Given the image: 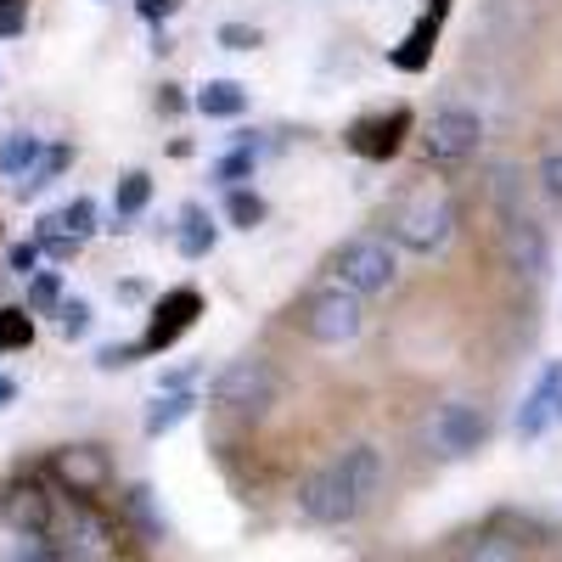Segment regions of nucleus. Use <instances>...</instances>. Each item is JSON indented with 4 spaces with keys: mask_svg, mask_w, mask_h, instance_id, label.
Here are the masks:
<instances>
[{
    "mask_svg": "<svg viewBox=\"0 0 562 562\" xmlns=\"http://www.w3.org/2000/svg\"><path fill=\"white\" fill-rule=\"evenodd\" d=\"M378 490H383V456L371 445H349L344 456L315 467L299 484V512L321 529H338V524H355L360 512L378 501Z\"/></svg>",
    "mask_w": 562,
    "mask_h": 562,
    "instance_id": "obj_1",
    "label": "nucleus"
},
{
    "mask_svg": "<svg viewBox=\"0 0 562 562\" xmlns=\"http://www.w3.org/2000/svg\"><path fill=\"white\" fill-rule=\"evenodd\" d=\"M456 225H461V214H456V198L445 192V186H411V192L394 203V214H389V237L400 243V248H411V254H439L450 237H456Z\"/></svg>",
    "mask_w": 562,
    "mask_h": 562,
    "instance_id": "obj_2",
    "label": "nucleus"
},
{
    "mask_svg": "<svg viewBox=\"0 0 562 562\" xmlns=\"http://www.w3.org/2000/svg\"><path fill=\"white\" fill-rule=\"evenodd\" d=\"M276 400H281V371L270 360H259V355L231 360L214 378V405L237 411V416H270Z\"/></svg>",
    "mask_w": 562,
    "mask_h": 562,
    "instance_id": "obj_3",
    "label": "nucleus"
},
{
    "mask_svg": "<svg viewBox=\"0 0 562 562\" xmlns=\"http://www.w3.org/2000/svg\"><path fill=\"white\" fill-rule=\"evenodd\" d=\"M333 276L349 299H371V293H389L394 288V248L383 237H349L338 254H333Z\"/></svg>",
    "mask_w": 562,
    "mask_h": 562,
    "instance_id": "obj_4",
    "label": "nucleus"
},
{
    "mask_svg": "<svg viewBox=\"0 0 562 562\" xmlns=\"http://www.w3.org/2000/svg\"><path fill=\"white\" fill-rule=\"evenodd\" d=\"M52 535H57V562H108L113 557V524L102 518L90 501H74L63 518H52Z\"/></svg>",
    "mask_w": 562,
    "mask_h": 562,
    "instance_id": "obj_5",
    "label": "nucleus"
},
{
    "mask_svg": "<svg viewBox=\"0 0 562 562\" xmlns=\"http://www.w3.org/2000/svg\"><path fill=\"white\" fill-rule=\"evenodd\" d=\"M304 333H310V344H321V349H344V344H355L360 338V326H366V310H360V299H349L344 288H333V293H315L310 304H304Z\"/></svg>",
    "mask_w": 562,
    "mask_h": 562,
    "instance_id": "obj_6",
    "label": "nucleus"
},
{
    "mask_svg": "<svg viewBox=\"0 0 562 562\" xmlns=\"http://www.w3.org/2000/svg\"><path fill=\"white\" fill-rule=\"evenodd\" d=\"M422 147H428L434 164H461L484 147V119L473 108H439L422 130Z\"/></svg>",
    "mask_w": 562,
    "mask_h": 562,
    "instance_id": "obj_7",
    "label": "nucleus"
},
{
    "mask_svg": "<svg viewBox=\"0 0 562 562\" xmlns=\"http://www.w3.org/2000/svg\"><path fill=\"white\" fill-rule=\"evenodd\" d=\"M501 259H506L512 276L540 281L551 270V237H546V225L535 214H506V225H501Z\"/></svg>",
    "mask_w": 562,
    "mask_h": 562,
    "instance_id": "obj_8",
    "label": "nucleus"
},
{
    "mask_svg": "<svg viewBox=\"0 0 562 562\" xmlns=\"http://www.w3.org/2000/svg\"><path fill=\"white\" fill-rule=\"evenodd\" d=\"M52 479L74 495V501H90V495H102L113 484V461L102 445H63L52 456Z\"/></svg>",
    "mask_w": 562,
    "mask_h": 562,
    "instance_id": "obj_9",
    "label": "nucleus"
},
{
    "mask_svg": "<svg viewBox=\"0 0 562 562\" xmlns=\"http://www.w3.org/2000/svg\"><path fill=\"white\" fill-rule=\"evenodd\" d=\"M428 434H434V450L439 456H473L484 439H490V422L479 405H467V400H445L428 422Z\"/></svg>",
    "mask_w": 562,
    "mask_h": 562,
    "instance_id": "obj_10",
    "label": "nucleus"
},
{
    "mask_svg": "<svg viewBox=\"0 0 562 562\" xmlns=\"http://www.w3.org/2000/svg\"><path fill=\"white\" fill-rule=\"evenodd\" d=\"M0 518H7L23 540H40V535H52L57 506H52V495H45L34 479H12L7 490H0Z\"/></svg>",
    "mask_w": 562,
    "mask_h": 562,
    "instance_id": "obj_11",
    "label": "nucleus"
},
{
    "mask_svg": "<svg viewBox=\"0 0 562 562\" xmlns=\"http://www.w3.org/2000/svg\"><path fill=\"white\" fill-rule=\"evenodd\" d=\"M198 315H203V293H198V288H175V293H164V304L153 310L147 338H140V355L169 349L180 333H192V321H198Z\"/></svg>",
    "mask_w": 562,
    "mask_h": 562,
    "instance_id": "obj_12",
    "label": "nucleus"
},
{
    "mask_svg": "<svg viewBox=\"0 0 562 562\" xmlns=\"http://www.w3.org/2000/svg\"><path fill=\"white\" fill-rule=\"evenodd\" d=\"M405 130H411V113L394 108V113H378V119H360V124L349 130V147H355L360 158H394Z\"/></svg>",
    "mask_w": 562,
    "mask_h": 562,
    "instance_id": "obj_13",
    "label": "nucleus"
},
{
    "mask_svg": "<svg viewBox=\"0 0 562 562\" xmlns=\"http://www.w3.org/2000/svg\"><path fill=\"white\" fill-rule=\"evenodd\" d=\"M557 400H562V360L540 371V383H535V389H529V400L518 405V434H524V439H540V434L551 428Z\"/></svg>",
    "mask_w": 562,
    "mask_h": 562,
    "instance_id": "obj_14",
    "label": "nucleus"
},
{
    "mask_svg": "<svg viewBox=\"0 0 562 562\" xmlns=\"http://www.w3.org/2000/svg\"><path fill=\"white\" fill-rule=\"evenodd\" d=\"M192 108L203 113V119H243V108H248V90L237 85V79H209L198 97H192Z\"/></svg>",
    "mask_w": 562,
    "mask_h": 562,
    "instance_id": "obj_15",
    "label": "nucleus"
},
{
    "mask_svg": "<svg viewBox=\"0 0 562 562\" xmlns=\"http://www.w3.org/2000/svg\"><path fill=\"white\" fill-rule=\"evenodd\" d=\"M40 135H29V130H12L7 140H0V175H7V180H23L34 164H40Z\"/></svg>",
    "mask_w": 562,
    "mask_h": 562,
    "instance_id": "obj_16",
    "label": "nucleus"
},
{
    "mask_svg": "<svg viewBox=\"0 0 562 562\" xmlns=\"http://www.w3.org/2000/svg\"><path fill=\"white\" fill-rule=\"evenodd\" d=\"M192 411H198V394H192V389H186V394H158L153 411H147V439H164V434L180 428Z\"/></svg>",
    "mask_w": 562,
    "mask_h": 562,
    "instance_id": "obj_17",
    "label": "nucleus"
},
{
    "mask_svg": "<svg viewBox=\"0 0 562 562\" xmlns=\"http://www.w3.org/2000/svg\"><path fill=\"white\" fill-rule=\"evenodd\" d=\"M209 248H214V220H209V209L186 203V209H180V254H186V259H203Z\"/></svg>",
    "mask_w": 562,
    "mask_h": 562,
    "instance_id": "obj_18",
    "label": "nucleus"
},
{
    "mask_svg": "<svg viewBox=\"0 0 562 562\" xmlns=\"http://www.w3.org/2000/svg\"><path fill=\"white\" fill-rule=\"evenodd\" d=\"M68 164H74V147H52V153H40V164H34L23 180H18V192H23V198H34L40 186H52V180H57Z\"/></svg>",
    "mask_w": 562,
    "mask_h": 562,
    "instance_id": "obj_19",
    "label": "nucleus"
},
{
    "mask_svg": "<svg viewBox=\"0 0 562 562\" xmlns=\"http://www.w3.org/2000/svg\"><path fill=\"white\" fill-rule=\"evenodd\" d=\"M153 203V175H140V169H130L124 180H119V192H113V209L124 214V220H135L140 209Z\"/></svg>",
    "mask_w": 562,
    "mask_h": 562,
    "instance_id": "obj_20",
    "label": "nucleus"
},
{
    "mask_svg": "<svg viewBox=\"0 0 562 562\" xmlns=\"http://www.w3.org/2000/svg\"><path fill=\"white\" fill-rule=\"evenodd\" d=\"M225 220L237 225V231L265 225V198H259V192H248V186H231V198H225Z\"/></svg>",
    "mask_w": 562,
    "mask_h": 562,
    "instance_id": "obj_21",
    "label": "nucleus"
},
{
    "mask_svg": "<svg viewBox=\"0 0 562 562\" xmlns=\"http://www.w3.org/2000/svg\"><path fill=\"white\" fill-rule=\"evenodd\" d=\"M124 512L135 518V529L147 535V540H164V518L153 512V490H147V484H135V490L124 495Z\"/></svg>",
    "mask_w": 562,
    "mask_h": 562,
    "instance_id": "obj_22",
    "label": "nucleus"
},
{
    "mask_svg": "<svg viewBox=\"0 0 562 562\" xmlns=\"http://www.w3.org/2000/svg\"><path fill=\"white\" fill-rule=\"evenodd\" d=\"M439 23H445V18H434V12L422 18V23L411 29V40H405V52H394V63H400V68H422V63H428V40L439 34Z\"/></svg>",
    "mask_w": 562,
    "mask_h": 562,
    "instance_id": "obj_23",
    "label": "nucleus"
},
{
    "mask_svg": "<svg viewBox=\"0 0 562 562\" xmlns=\"http://www.w3.org/2000/svg\"><path fill=\"white\" fill-rule=\"evenodd\" d=\"M461 562H524V551L512 546L506 535H479L473 546L461 551Z\"/></svg>",
    "mask_w": 562,
    "mask_h": 562,
    "instance_id": "obj_24",
    "label": "nucleus"
},
{
    "mask_svg": "<svg viewBox=\"0 0 562 562\" xmlns=\"http://www.w3.org/2000/svg\"><path fill=\"white\" fill-rule=\"evenodd\" d=\"M29 344H34L29 310H0V355H7V349H29Z\"/></svg>",
    "mask_w": 562,
    "mask_h": 562,
    "instance_id": "obj_25",
    "label": "nucleus"
},
{
    "mask_svg": "<svg viewBox=\"0 0 562 562\" xmlns=\"http://www.w3.org/2000/svg\"><path fill=\"white\" fill-rule=\"evenodd\" d=\"M34 243H40V254H52V259H74V254H79V243H74L68 231L57 225V214H45V220H40Z\"/></svg>",
    "mask_w": 562,
    "mask_h": 562,
    "instance_id": "obj_26",
    "label": "nucleus"
},
{
    "mask_svg": "<svg viewBox=\"0 0 562 562\" xmlns=\"http://www.w3.org/2000/svg\"><path fill=\"white\" fill-rule=\"evenodd\" d=\"M57 225L68 231L74 243H85L90 231H97V203H90V198H74V203H68V209L57 214Z\"/></svg>",
    "mask_w": 562,
    "mask_h": 562,
    "instance_id": "obj_27",
    "label": "nucleus"
},
{
    "mask_svg": "<svg viewBox=\"0 0 562 562\" xmlns=\"http://www.w3.org/2000/svg\"><path fill=\"white\" fill-rule=\"evenodd\" d=\"M57 304H63V276L40 270V276L29 281V310H57Z\"/></svg>",
    "mask_w": 562,
    "mask_h": 562,
    "instance_id": "obj_28",
    "label": "nucleus"
},
{
    "mask_svg": "<svg viewBox=\"0 0 562 562\" xmlns=\"http://www.w3.org/2000/svg\"><path fill=\"white\" fill-rule=\"evenodd\" d=\"M57 315H63V338H85L90 333V304L85 299H63Z\"/></svg>",
    "mask_w": 562,
    "mask_h": 562,
    "instance_id": "obj_29",
    "label": "nucleus"
},
{
    "mask_svg": "<svg viewBox=\"0 0 562 562\" xmlns=\"http://www.w3.org/2000/svg\"><path fill=\"white\" fill-rule=\"evenodd\" d=\"M214 40L225 45V52H254V45H259V29H254V23H220Z\"/></svg>",
    "mask_w": 562,
    "mask_h": 562,
    "instance_id": "obj_30",
    "label": "nucleus"
},
{
    "mask_svg": "<svg viewBox=\"0 0 562 562\" xmlns=\"http://www.w3.org/2000/svg\"><path fill=\"white\" fill-rule=\"evenodd\" d=\"M7 265H12V276H40L34 265H40V243L29 237V243H18L12 254H7Z\"/></svg>",
    "mask_w": 562,
    "mask_h": 562,
    "instance_id": "obj_31",
    "label": "nucleus"
},
{
    "mask_svg": "<svg viewBox=\"0 0 562 562\" xmlns=\"http://www.w3.org/2000/svg\"><path fill=\"white\" fill-rule=\"evenodd\" d=\"M135 355H140V344H108V349H97V366L102 371H124Z\"/></svg>",
    "mask_w": 562,
    "mask_h": 562,
    "instance_id": "obj_32",
    "label": "nucleus"
},
{
    "mask_svg": "<svg viewBox=\"0 0 562 562\" xmlns=\"http://www.w3.org/2000/svg\"><path fill=\"white\" fill-rule=\"evenodd\" d=\"M248 169H254V147H243V153H231V158H220L214 180H243Z\"/></svg>",
    "mask_w": 562,
    "mask_h": 562,
    "instance_id": "obj_33",
    "label": "nucleus"
},
{
    "mask_svg": "<svg viewBox=\"0 0 562 562\" xmlns=\"http://www.w3.org/2000/svg\"><path fill=\"white\" fill-rule=\"evenodd\" d=\"M7 562H57V551L40 546V540H18V546L7 551Z\"/></svg>",
    "mask_w": 562,
    "mask_h": 562,
    "instance_id": "obj_34",
    "label": "nucleus"
},
{
    "mask_svg": "<svg viewBox=\"0 0 562 562\" xmlns=\"http://www.w3.org/2000/svg\"><path fill=\"white\" fill-rule=\"evenodd\" d=\"M29 12H23V0H0V34H23Z\"/></svg>",
    "mask_w": 562,
    "mask_h": 562,
    "instance_id": "obj_35",
    "label": "nucleus"
},
{
    "mask_svg": "<svg viewBox=\"0 0 562 562\" xmlns=\"http://www.w3.org/2000/svg\"><path fill=\"white\" fill-rule=\"evenodd\" d=\"M540 186H546L551 198H562V153H551V158L540 164Z\"/></svg>",
    "mask_w": 562,
    "mask_h": 562,
    "instance_id": "obj_36",
    "label": "nucleus"
},
{
    "mask_svg": "<svg viewBox=\"0 0 562 562\" xmlns=\"http://www.w3.org/2000/svg\"><path fill=\"white\" fill-rule=\"evenodd\" d=\"M175 12H180V0H140V18H153V23L158 18H175Z\"/></svg>",
    "mask_w": 562,
    "mask_h": 562,
    "instance_id": "obj_37",
    "label": "nucleus"
},
{
    "mask_svg": "<svg viewBox=\"0 0 562 562\" xmlns=\"http://www.w3.org/2000/svg\"><path fill=\"white\" fill-rule=\"evenodd\" d=\"M180 108H186L180 85H164V90H158V113H180Z\"/></svg>",
    "mask_w": 562,
    "mask_h": 562,
    "instance_id": "obj_38",
    "label": "nucleus"
},
{
    "mask_svg": "<svg viewBox=\"0 0 562 562\" xmlns=\"http://www.w3.org/2000/svg\"><path fill=\"white\" fill-rule=\"evenodd\" d=\"M12 400H18V383H12V378H7V371H0V411H7V405H12Z\"/></svg>",
    "mask_w": 562,
    "mask_h": 562,
    "instance_id": "obj_39",
    "label": "nucleus"
},
{
    "mask_svg": "<svg viewBox=\"0 0 562 562\" xmlns=\"http://www.w3.org/2000/svg\"><path fill=\"white\" fill-rule=\"evenodd\" d=\"M557 416H562V400H557Z\"/></svg>",
    "mask_w": 562,
    "mask_h": 562,
    "instance_id": "obj_40",
    "label": "nucleus"
}]
</instances>
